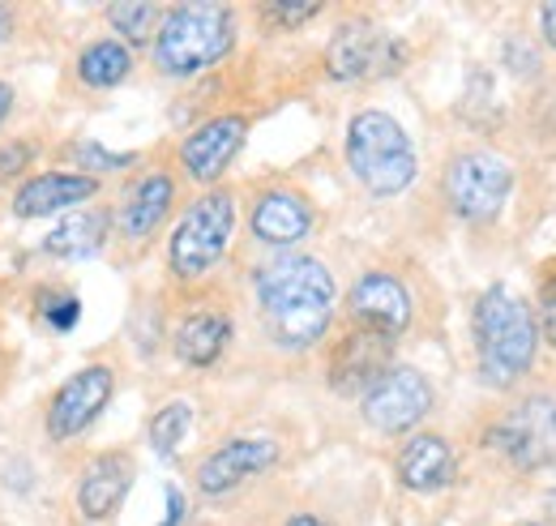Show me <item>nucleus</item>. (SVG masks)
<instances>
[{
    "mask_svg": "<svg viewBox=\"0 0 556 526\" xmlns=\"http://www.w3.org/2000/svg\"><path fill=\"white\" fill-rule=\"evenodd\" d=\"M257 317L266 338L282 351H308L317 347L339 309V283L330 265L308 253H278L253 278Z\"/></svg>",
    "mask_w": 556,
    "mask_h": 526,
    "instance_id": "f257e3e1",
    "label": "nucleus"
},
{
    "mask_svg": "<svg viewBox=\"0 0 556 526\" xmlns=\"http://www.w3.org/2000/svg\"><path fill=\"white\" fill-rule=\"evenodd\" d=\"M471 338H476V364L480 381L492 390H514L531 377L540 355V326L527 300H518L509 287H488L471 309Z\"/></svg>",
    "mask_w": 556,
    "mask_h": 526,
    "instance_id": "f03ea898",
    "label": "nucleus"
},
{
    "mask_svg": "<svg viewBox=\"0 0 556 526\" xmlns=\"http://www.w3.org/2000/svg\"><path fill=\"white\" fill-rule=\"evenodd\" d=\"M236 48V9L214 0L172 4L154 35V68L163 77H198Z\"/></svg>",
    "mask_w": 556,
    "mask_h": 526,
    "instance_id": "7ed1b4c3",
    "label": "nucleus"
},
{
    "mask_svg": "<svg viewBox=\"0 0 556 526\" xmlns=\"http://www.w3.org/2000/svg\"><path fill=\"white\" fill-rule=\"evenodd\" d=\"M343 154H348L351 176L364 185L368 198H399L416 185V146L407 129L381 108H364L351 116Z\"/></svg>",
    "mask_w": 556,
    "mask_h": 526,
    "instance_id": "20e7f679",
    "label": "nucleus"
},
{
    "mask_svg": "<svg viewBox=\"0 0 556 526\" xmlns=\"http://www.w3.org/2000/svg\"><path fill=\"white\" fill-rule=\"evenodd\" d=\"M236 236V193L231 189H206L198 201L185 205V214L172 227L167 240V270L180 283H202L214 274Z\"/></svg>",
    "mask_w": 556,
    "mask_h": 526,
    "instance_id": "39448f33",
    "label": "nucleus"
},
{
    "mask_svg": "<svg viewBox=\"0 0 556 526\" xmlns=\"http://www.w3.org/2000/svg\"><path fill=\"white\" fill-rule=\"evenodd\" d=\"M484 446L496 450L514 471L556 466V394L535 390L518 398L496 424L484 428Z\"/></svg>",
    "mask_w": 556,
    "mask_h": 526,
    "instance_id": "423d86ee",
    "label": "nucleus"
},
{
    "mask_svg": "<svg viewBox=\"0 0 556 526\" xmlns=\"http://www.w3.org/2000/svg\"><path fill=\"white\" fill-rule=\"evenodd\" d=\"M445 205L471 223V227H488L496 223V214L505 210V201L514 193V167L492 154V150H458L445 167Z\"/></svg>",
    "mask_w": 556,
    "mask_h": 526,
    "instance_id": "0eeeda50",
    "label": "nucleus"
},
{
    "mask_svg": "<svg viewBox=\"0 0 556 526\" xmlns=\"http://www.w3.org/2000/svg\"><path fill=\"white\" fill-rule=\"evenodd\" d=\"M432 381L412 368V364H394L386 368V377L359 398V415L372 433L381 437H403V433H416L424 424V415L432 411Z\"/></svg>",
    "mask_w": 556,
    "mask_h": 526,
    "instance_id": "6e6552de",
    "label": "nucleus"
},
{
    "mask_svg": "<svg viewBox=\"0 0 556 526\" xmlns=\"http://www.w3.org/2000/svg\"><path fill=\"white\" fill-rule=\"evenodd\" d=\"M407 48L390 39L372 17H348L326 43V73L334 82H368L403 68Z\"/></svg>",
    "mask_w": 556,
    "mask_h": 526,
    "instance_id": "1a4fd4ad",
    "label": "nucleus"
},
{
    "mask_svg": "<svg viewBox=\"0 0 556 526\" xmlns=\"http://www.w3.org/2000/svg\"><path fill=\"white\" fill-rule=\"evenodd\" d=\"M394 347H399V338L348 322V329L334 338L330 360H326L330 390L343 398H364L386 377V368H394Z\"/></svg>",
    "mask_w": 556,
    "mask_h": 526,
    "instance_id": "9d476101",
    "label": "nucleus"
},
{
    "mask_svg": "<svg viewBox=\"0 0 556 526\" xmlns=\"http://www.w3.org/2000/svg\"><path fill=\"white\" fill-rule=\"evenodd\" d=\"M116 394V373L108 364H86L77 368L73 377H65L56 386V394L48 398V411H43V428L56 446H70L77 441Z\"/></svg>",
    "mask_w": 556,
    "mask_h": 526,
    "instance_id": "9b49d317",
    "label": "nucleus"
},
{
    "mask_svg": "<svg viewBox=\"0 0 556 526\" xmlns=\"http://www.w3.org/2000/svg\"><path fill=\"white\" fill-rule=\"evenodd\" d=\"M278 441L275 437H231L223 446H214L206 459L198 462V492L202 497H227L236 488H244L249 479L266 475L270 466L278 462Z\"/></svg>",
    "mask_w": 556,
    "mask_h": 526,
    "instance_id": "f8f14e48",
    "label": "nucleus"
},
{
    "mask_svg": "<svg viewBox=\"0 0 556 526\" xmlns=\"http://www.w3.org/2000/svg\"><path fill=\"white\" fill-rule=\"evenodd\" d=\"M416 317V304H412V291L399 274H386V270H368L355 278V287L348 291V322L368 329H381L390 338H403L412 329Z\"/></svg>",
    "mask_w": 556,
    "mask_h": 526,
    "instance_id": "ddd939ff",
    "label": "nucleus"
},
{
    "mask_svg": "<svg viewBox=\"0 0 556 526\" xmlns=\"http://www.w3.org/2000/svg\"><path fill=\"white\" fill-rule=\"evenodd\" d=\"M244 137H249V116L223 112V116H210V121H202L198 129L189 133L180 141L176 159H180V167H185L189 180L214 185L236 163V154L244 150Z\"/></svg>",
    "mask_w": 556,
    "mask_h": 526,
    "instance_id": "4468645a",
    "label": "nucleus"
},
{
    "mask_svg": "<svg viewBox=\"0 0 556 526\" xmlns=\"http://www.w3.org/2000/svg\"><path fill=\"white\" fill-rule=\"evenodd\" d=\"M317 227V210L313 201L304 198L300 189H287V185H275V189H262L253 198V210H249V231L257 245L266 249H295L304 236H313Z\"/></svg>",
    "mask_w": 556,
    "mask_h": 526,
    "instance_id": "2eb2a0df",
    "label": "nucleus"
},
{
    "mask_svg": "<svg viewBox=\"0 0 556 526\" xmlns=\"http://www.w3.org/2000/svg\"><path fill=\"white\" fill-rule=\"evenodd\" d=\"M134 475H138V466H134V459L125 450L94 454V459L86 462V471L77 479V492H73L77 514L86 523H108L125 505V497L134 488Z\"/></svg>",
    "mask_w": 556,
    "mask_h": 526,
    "instance_id": "dca6fc26",
    "label": "nucleus"
},
{
    "mask_svg": "<svg viewBox=\"0 0 556 526\" xmlns=\"http://www.w3.org/2000/svg\"><path fill=\"white\" fill-rule=\"evenodd\" d=\"M172 205H176V176L163 172V167H150V172H141L138 180L125 189L121 210H116V231L125 240L141 245V240H150L167 223Z\"/></svg>",
    "mask_w": 556,
    "mask_h": 526,
    "instance_id": "f3484780",
    "label": "nucleus"
},
{
    "mask_svg": "<svg viewBox=\"0 0 556 526\" xmlns=\"http://www.w3.org/2000/svg\"><path fill=\"white\" fill-rule=\"evenodd\" d=\"M90 198H99V180L81 172H39L13 189V214L17 218H52L65 210H81Z\"/></svg>",
    "mask_w": 556,
    "mask_h": 526,
    "instance_id": "a211bd4d",
    "label": "nucleus"
},
{
    "mask_svg": "<svg viewBox=\"0 0 556 526\" xmlns=\"http://www.w3.org/2000/svg\"><path fill=\"white\" fill-rule=\"evenodd\" d=\"M394 475H399V484H403L407 492L428 497V492H441V488L454 484V475H458V454H454V446H450L441 433H428V428H424V433H412L407 446L399 450Z\"/></svg>",
    "mask_w": 556,
    "mask_h": 526,
    "instance_id": "6ab92c4d",
    "label": "nucleus"
},
{
    "mask_svg": "<svg viewBox=\"0 0 556 526\" xmlns=\"http://www.w3.org/2000/svg\"><path fill=\"white\" fill-rule=\"evenodd\" d=\"M108 236H112V210L108 205H81L43 236V253L56 262H86V258L103 253Z\"/></svg>",
    "mask_w": 556,
    "mask_h": 526,
    "instance_id": "aec40b11",
    "label": "nucleus"
},
{
    "mask_svg": "<svg viewBox=\"0 0 556 526\" xmlns=\"http://www.w3.org/2000/svg\"><path fill=\"white\" fill-rule=\"evenodd\" d=\"M231 342V317L218 309H198L172 329V351L185 368H214Z\"/></svg>",
    "mask_w": 556,
    "mask_h": 526,
    "instance_id": "412c9836",
    "label": "nucleus"
},
{
    "mask_svg": "<svg viewBox=\"0 0 556 526\" xmlns=\"http://www.w3.org/2000/svg\"><path fill=\"white\" fill-rule=\"evenodd\" d=\"M134 73V48H125L121 39H94L77 52V77L90 90H112Z\"/></svg>",
    "mask_w": 556,
    "mask_h": 526,
    "instance_id": "4be33fe9",
    "label": "nucleus"
},
{
    "mask_svg": "<svg viewBox=\"0 0 556 526\" xmlns=\"http://www.w3.org/2000/svg\"><path fill=\"white\" fill-rule=\"evenodd\" d=\"M189 428H193V406H189L185 398H172V402H163V406L150 415L146 441H150V450H154L159 459H172V454L185 446Z\"/></svg>",
    "mask_w": 556,
    "mask_h": 526,
    "instance_id": "5701e85b",
    "label": "nucleus"
},
{
    "mask_svg": "<svg viewBox=\"0 0 556 526\" xmlns=\"http://www.w3.org/2000/svg\"><path fill=\"white\" fill-rule=\"evenodd\" d=\"M163 13L159 4H146V0H121V4H108V22L116 30V39L125 48H138V43H150L163 26Z\"/></svg>",
    "mask_w": 556,
    "mask_h": 526,
    "instance_id": "b1692460",
    "label": "nucleus"
},
{
    "mask_svg": "<svg viewBox=\"0 0 556 526\" xmlns=\"http://www.w3.org/2000/svg\"><path fill=\"white\" fill-rule=\"evenodd\" d=\"M35 313H39V322L52 329V334H70L81 322V300L73 291H61V287H39Z\"/></svg>",
    "mask_w": 556,
    "mask_h": 526,
    "instance_id": "393cba45",
    "label": "nucleus"
},
{
    "mask_svg": "<svg viewBox=\"0 0 556 526\" xmlns=\"http://www.w3.org/2000/svg\"><path fill=\"white\" fill-rule=\"evenodd\" d=\"M70 159L77 163V172L81 176H103V172H125V167H134L138 163V154H112V150H103L99 141H90V137H81V141H73L70 146Z\"/></svg>",
    "mask_w": 556,
    "mask_h": 526,
    "instance_id": "a878e982",
    "label": "nucleus"
},
{
    "mask_svg": "<svg viewBox=\"0 0 556 526\" xmlns=\"http://www.w3.org/2000/svg\"><path fill=\"white\" fill-rule=\"evenodd\" d=\"M321 9H326L321 0H266L257 13H262V22L270 30H300L313 17H321Z\"/></svg>",
    "mask_w": 556,
    "mask_h": 526,
    "instance_id": "bb28decb",
    "label": "nucleus"
},
{
    "mask_svg": "<svg viewBox=\"0 0 556 526\" xmlns=\"http://www.w3.org/2000/svg\"><path fill=\"white\" fill-rule=\"evenodd\" d=\"M535 326H540V338L556 351V270H548L540 278V304H535Z\"/></svg>",
    "mask_w": 556,
    "mask_h": 526,
    "instance_id": "cd10ccee",
    "label": "nucleus"
},
{
    "mask_svg": "<svg viewBox=\"0 0 556 526\" xmlns=\"http://www.w3.org/2000/svg\"><path fill=\"white\" fill-rule=\"evenodd\" d=\"M26 163H30V146H26V141H13V146H4V150H0V180L17 176Z\"/></svg>",
    "mask_w": 556,
    "mask_h": 526,
    "instance_id": "c85d7f7f",
    "label": "nucleus"
},
{
    "mask_svg": "<svg viewBox=\"0 0 556 526\" xmlns=\"http://www.w3.org/2000/svg\"><path fill=\"white\" fill-rule=\"evenodd\" d=\"M180 518H185V497H180V488L172 484V488H167V518L159 526H180Z\"/></svg>",
    "mask_w": 556,
    "mask_h": 526,
    "instance_id": "c756f323",
    "label": "nucleus"
},
{
    "mask_svg": "<svg viewBox=\"0 0 556 526\" xmlns=\"http://www.w3.org/2000/svg\"><path fill=\"white\" fill-rule=\"evenodd\" d=\"M540 30H544L548 48L556 52V0H553V4H544V9H540Z\"/></svg>",
    "mask_w": 556,
    "mask_h": 526,
    "instance_id": "7c9ffc66",
    "label": "nucleus"
},
{
    "mask_svg": "<svg viewBox=\"0 0 556 526\" xmlns=\"http://www.w3.org/2000/svg\"><path fill=\"white\" fill-rule=\"evenodd\" d=\"M9 112H13V86L0 77V129H4V121H9Z\"/></svg>",
    "mask_w": 556,
    "mask_h": 526,
    "instance_id": "2f4dec72",
    "label": "nucleus"
},
{
    "mask_svg": "<svg viewBox=\"0 0 556 526\" xmlns=\"http://www.w3.org/2000/svg\"><path fill=\"white\" fill-rule=\"evenodd\" d=\"M282 526H334V523H326L321 514H291Z\"/></svg>",
    "mask_w": 556,
    "mask_h": 526,
    "instance_id": "473e14b6",
    "label": "nucleus"
},
{
    "mask_svg": "<svg viewBox=\"0 0 556 526\" xmlns=\"http://www.w3.org/2000/svg\"><path fill=\"white\" fill-rule=\"evenodd\" d=\"M9 35H13V13H9V9L0 4V43H4Z\"/></svg>",
    "mask_w": 556,
    "mask_h": 526,
    "instance_id": "72a5a7b5",
    "label": "nucleus"
},
{
    "mask_svg": "<svg viewBox=\"0 0 556 526\" xmlns=\"http://www.w3.org/2000/svg\"><path fill=\"white\" fill-rule=\"evenodd\" d=\"M544 523L556 526V492H548V497H544Z\"/></svg>",
    "mask_w": 556,
    "mask_h": 526,
    "instance_id": "f704fd0d",
    "label": "nucleus"
},
{
    "mask_svg": "<svg viewBox=\"0 0 556 526\" xmlns=\"http://www.w3.org/2000/svg\"><path fill=\"white\" fill-rule=\"evenodd\" d=\"M514 526H548L544 518H531V523H514Z\"/></svg>",
    "mask_w": 556,
    "mask_h": 526,
    "instance_id": "c9c22d12",
    "label": "nucleus"
}]
</instances>
